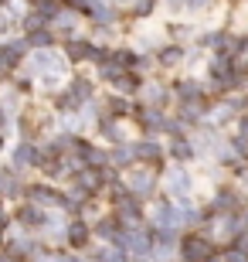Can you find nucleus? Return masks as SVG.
<instances>
[{"mask_svg": "<svg viewBox=\"0 0 248 262\" xmlns=\"http://www.w3.org/2000/svg\"><path fill=\"white\" fill-rule=\"evenodd\" d=\"M31 68H34V75H41L44 82H48V85L65 75V61L58 58L55 51H38V55L31 58Z\"/></svg>", "mask_w": 248, "mask_h": 262, "instance_id": "1", "label": "nucleus"}, {"mask_svg": "<svg viewBox=\"0 0 248 262\" xmlns=\"http://www.w3.org/2000/svg\"><path fill=\"white\" fill-rule=\"evenodd\" d=\"M191 177L184 174V170H170V174H167V191H170L173 198H187L191 194Z\"/></svg>", "mask_w": 248, "mask_h": 262, "instance_id": "2", "label": "nucleus"}, {"mask_svg": "<svg viewBox=\"0 0 248 262\" xmlns=\"http://www.w3.org/2000/svg\"><path fill=\"white\" fill-rule=\"evenodd\" d=\"M14 160H17V164H34V150L20 143V146H17V154H14Z\"/></svg>", "mask_w": 248, "mask_h": 262, "instance_id": "3", "label": "nucleus"}, {"mask_svg": "<svg viewBox=\"0 0 248 262\" xmlns=\"http://www.w3.org/2000/svg\"><path fill=\"white\" fill-rule=\"evenodd\" d=\"M133 187H136V191H150V187H153L150 174H143V170H140V174H133Z\"/></svg>", "mask_w": 248, "mask_h": 262, "instance_id": "4", "label": "nucleus"}, {"mask_svg": "<svg viewBox=\"0 0 248 262\" xmlns=\"http://www.w3.org/2000/svg\"><path fill=\"white\" fill-rule=\"evenodd\" d=\"M4 28H7V17H4V14H0V31H4Z\"/></svg>", "mask_w": 248, "mask_h": 262, "instance_id": "5", "label": "nucleus"}, {"mask_svg": "<svg viewBox=\"0 0 248 262\" xmlns=\"http://www.w3.org/2000/svg\"><path fill=\"white\" fill-rule=\"evenodd\" d=\"M0 225H4V208H0Z\"/></svg>", "mask_w": 248, "mask_h": 262, "instance_id": "6", "label": "nucleus"}, {"mask_svg": "<svg viewBox=\"0 0 248 262\" xmlns=\"http://www.w3.org/2000/svg\"><path fill=\"white\" fill-rule=\"evenodd\" d=\"M0 4H4V0H0Z\"/></svg>", "mask_w": 248, "mask_h": 262, "instance_id": "7", "label": "nucleus"}]
</instances>
